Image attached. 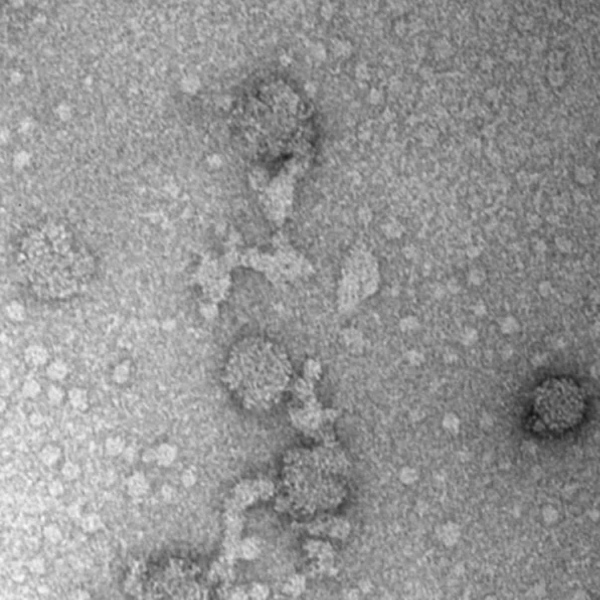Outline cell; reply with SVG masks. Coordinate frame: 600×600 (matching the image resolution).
Wrapping results in <instances>:
<instances>
[{"label":"cell","instance_id":"6da1fadb","mask_svg":"<svg viewBox=\"0 0 600 600\" xmlns=\"http://www.w3.org/2000/svg\"><path fill=\"white\" fill-rule=\"evenodd\" d=\"M229 391L244 407L268 409L279 401L291 380L287 354L263 338H245L229 354L225 366Z\"/></svg>","mask_w":600,"mask_h":600},{"label":"cell","instance_id":"5bb4252c","mask_svg":"<svg viewBox=\"0 0 600 600\" xmlns=\"http://www.w3.org/2000/svg\"><path fill=\"white\" fill-rule=\"evenodd\" d=\"M127 488L128 493L133 495V496H137V495L142 494L143 491L146 490V480H144V477L140 474L133 475V476L128 480Z\"/></svg>","mask_w":600,"mask_h":600},{"label":"cell","instance_id":"2e32d148","mask_svg":"<svg viewBox=\"0 0 600 600\" xmlns=\"http://www.w3.org/2000/svg\"><path fill=\"white\" fill-rule=\"evenodd\" d=\"M104 449L110 456H117V455L122 454L126 447H124V441L122 438L114 436V437L107 438L106 443H104Z\"/></svg>","mask_w":600,"mask_h":600},{"label":"cell","instance_id":"d4e9b609","mask_svg":"<svg viewBox=\"0 0 600 600\" xmlns=\"http://www.w3.org/2000/svg\"><path fill=\"white\" fill-rule=\"evenodd\" d=\"M73 599H77V600L90 599V595L86 591V590H77L73 596Z\"/></svg>","mask_w":600,"mask_h":600},{"label":"cell","instance_id":"cb8c5ba5","mask_svg":"<svg viewBox=\"0 0 600 600\" xmlns=\"http://www.w3.org/2000/svg\"><path fill=\"white\" fill-rule=\"evenodd\" d=\"M9 140H11V133L8 132V129H6V128H0V144H1V146L7 144Z\"/></svg>","mask_w":600,"mask_h":600},{"label":"cell","instance_id":"8fae6325","mask_svg":"<svg viewBox=\"0 0 600 600\" xmlns=\"http://www.w3.org/2000/svg\"><path fill=\"white\" fill-rule=\"evenodd\" d=\"M41 392H42L41 383L39 382L38 380L28 379V380H26V381L22 383V386H21V394L24 398L28 399V400L37 399L38 396L41 394Z\"/></svg>","mask_w":600,"mask_h":600},{"label":"cell","instance_id":"277c9868","mask_svg":"<svg viewBox=\"0 0 600 600\" xmlns=\"http://www.w3.org/2000/svg\"><path fill=\"white\" fill-rule=\"evenodd\" d=\"M24 360L31 367H41L47 365L50 360V352L45 346L33 343L29 345L24 350Z\"/></svg>","mask_w":600,"mask_h":600},{"label":"cell","instance_id":"83f0119b","mask_svg":"<svg viewBox=\"0 0 600 600\" xmlns=\"http://www.w3.org/2000/svg\"><path fill=\"white\" fill-rule=\"evenodd\" d=\"M32 127H33V126H32L31 122H24V123L21 124V127H20V132L21 133H25V134L28 133L29 130L32 129Z\"/></svg>","mask_w":600,"mask_h":600},{"label":"cell","instance_id":"3957f363","mask_svg":"<svg viewBox=\"0 0 600 600\" xmlns=\"http://www.w3.org/2000/svg\"><path fill=\"white\" fill-rule=\"evenodd\" d=\"M314 470L313 455L310 451L298 452L285 467V498L292 508L303 513H313L319 509H329L337 506L342 498L343 487L336 477L321 475Z\"/></svg>","mask_w":600,"mask_h":600},{"label":"cell","instance_id":"ac0fdd59","mask_svg":"<svg viewBox=\"0 0 600 600\" xmlns=\"http://www.w3.org/2000/svg\"><path fill=\"white\" fill-rule=\"evenodd\" d=\"M156 458L160 461V463L168 464L175 458V450L167 444L161 445L156 451Z\"/></svg>","mask_w":600,"mask_h":600},{"label":"cell","instance_id":"9a60e30c","mask_svg":"<svg viewBox=\"0 0 600 600\" xmlns=\"http://www.w3.org/2000/svg\"><path fill=\"white\" fill-rule=\"evenodd\" d=\"M31 161L32 156L27 150H19V152L15 153L14 156H13L12 166L15 171H21V170L27 168V167L31 165Z\"/></svg>","mask_w":600,"mask_h":600},{"label":"cell","instance_id":"e0dca14e","mask_svg":"<svg viewBox=\"0 0 600 600\" xmlns=\"http://www.w3.org/2000/svg\"><path fill=\"white\" fill-rule=\"evenodd\" d=\"M26 567H27V571L29 573L35 576H44L46 571H47L45 559L41 558V557H34V558L29 559Z\"/></svg>","mask_w":600,"mask_h":600},{"label":"cell","instance_id":"ffe728a7","mask_svg":"<svg viewBox=\"0 0 600 600\" xmlns=\"http://www.w3.org/2000/svg\"><path fill=\"white\" fill-rule=\"evenodd\" d=\"M47 490L51 496L61 497L65 494V485L60 480H53L48 483Z\"/></svg>","mask_w":600,"mask_h":600},{"label":"cell","instance_id":"30bf717a","mask_svg":"<svg viewBox=\"0 0 600 600\" xmlns=\"http://www.w3.org/2000/svg\"><path fill=\"white\" fill-rule=\"evenodd\" d=\"M61 476L64 480L67 482H73L80 478L83 470H81L80 464L74 461H66L61 467Z\"/></svg>","mask_w":600,"mask_h":600},{"label":"cell","instance_id":"8992f818","mask_svg":"<svg viewBox=\"0 0 600 600\" xmlns=\"http://www.w3.org/2000/svg\"><path fill=\"white\" fill-rule=\"evenodd\" d=\"M45 374L51 381L61 382L64 381L65 379H67V376L70 375V366H68L66 361H64V360L61 359L53 360V361L48 362L47 367H46Z\"/></svg>","mask_w":600,"mask_h":600},{"label":"cell","instance_id":"52a82bcc","mask_svg":"<svg viewBox=\"0 0 600 600\" xmlns=\"http://www.w3.org/2000/svg\"><path fill=\"white\" fill-rule=\"evenodd\" d=\"M62 455H64V452H62V449L58 444L48 443L45 444L39 451V460L45 467L52 468L55 467L61 461Z\"/></svg>","mask_w":600,"mask_h":600},{"label":"cell","instance_id":"603a6c76","mask_svg":"<svg viewBox=\"0 0 600 600\" xmlns=\"http://www.w3.org/2000/svg\"><path fill=\"white\" fill-rule=\"evenodd\" d=\"M12 579L17 583H22L26 579V572L22 569H17L12 572Z\"/></svg>","mask_w":600,"mask_h":600},{"label":"cell","instance_id":"5b68a950","mask_svg":"<svg viewBox=\"0 0 600 600\" xmlns=\"http://www.w3.org/2000/svg\"><path fill=\"white\" fill-rule=\"evenodd\" d=\"M66 398L68 403L75 411L85 412L89 407V395H88L87 389L81 388V387H72L67 392Z\"/></svg>","mask_w":600,"mask_h":600},{"label":"cell","instance_id":"d6986e66","mask_svg":"<svg viewBox=\"0 0 600 600\" xmlns=\"http://www.w3.org/2000/svg\"><path fill=\"white\" fill-rule=\"evenodd\" d=\"M129 367H128L126 363H120V365H117L115 368H114L111 378H113V380L116 383H124L128 380V378H129Z\"/></svg>","mask_w":600,"mask_h":600},{"label":"cell","instance_id":"ba28073f","mask_svg":"<svg viewBox=\"0 0 600 600\" xmlns=\"http://www.w3.org/2000/svg\"><path fill=\"white\" fill-rule=\"evenodd\" d=\"M4 312L6 317L11 321H14V323H21V321L26 319V310L24 305L19 303V301L13 300L11 303H8L5 306Z\"/></svg>","mask_w":600,"mask_h":600},{"label":"cell","instance_id":"7c38bea8","mask_svg":"<svg viewBox=\"0 0 600 600\" xmlns=\"http://www.w3.org/2000/svg\"><path fill=\"white\" fill-rule=\"evenodd\" d=\"M42 536L47 542L52 544H59L64 539V532H62L61 527L55 523L46 524L42 529Z\"/></svg>","mask_w":600,"mask_h":600},{"label":"cell","instance_id":"9c48e42d","mask_svg":"<svg viewBox=\"0 0 600 600\" xmlns=\"http://www.w3.org/2000/svg\"><path fill=\"white\" fill-rule=\"evenodd\" d=\"M103 527V520L96 514H88L81 517V529L87 533H93Z\"/></svg>","mask_w":600,"mask_h":600},{"label":"cell","instance_id":"7a4b0ae2","mask_svg":"<svg viewBox=\"0 0 600 600\" xmlns=\"http://www.w3.org/2000/svg\"><path fill=\"white\" fill-rule=\"evenodd\" d=\"M533 422L539 430L560 434L580 425L588 409L586 394L577 380L555 376L544 380L533 391Z\"/></svg>","mask_w":600,"mask_h":600},{"label":"cell","instance_id":"4316f807","mask_svg":"<svg viewBox=\"0 0 600 600\" xmlns=\"http://www.w3.org/2000/svg\"><path fill=\"white\" fill-rule=\"evenodd\" d=\"M7 407H8L7 400H6L4 396L0 395V415L4 414V413L7 411Z\"/></svg>","mask_w":600,"mask_h":600},{"label":"cell","instance_id":"7402d4cb","mask_svg":"<svg viewBox=\"0 0 600 600\" xmlns=\"http://www.w3.org/2000/svg\"><path fill=\"white\" fill-rule=\"evenodd\" d=\"M28 422L32 427H41L45 424V416L40 412H32L28 416Z\"/></svg>","mask_w":600,"mask_h":600},{"label":"cell","instance_id":"4fadbf2b","mask_svg":"<svg viewBox=\"0 0 600 600\" xmlns=\"http://www.w3.org/2000/svg\"><path fill=\"white\" fill-rule=\"evenodd\" d=\"M66 391H65L61 386L57 385V383L48 386L47 391H46V398H47L50 403L54 406L61 405V403L65 401V399H66Z\"/></svg>","mask_w":600,"mask_h":600},{"label":"cell","instance_id":"484cf974","mask_svg":"<svg viewBox=\"0 0 600 600\" xmlns=\"http://www.w3.org/2000/svg\"><path fill=\"white\" fill-rule=\"evenodd\" d=\"M251 592H252V596L256 597V598H263L260 593L263 592V593H265V595H266V589L263 588V586H261V585H256L255 588L252 589Z\"/></svg>","mask_w":600,"mask_h":600},{"label":"cell","instance_id":"44dd1931","mask_svg":"<svg viewBox=\"0 0 600 600\" xmlns=\"http://www.w3.org/2000/svg\"><path fill=\"white\" fill-rule=\"evenodd\" d=\"M66 514L67 516L71 518V519L77 520V519H81V517H83V510H81V507L79 503H71L70 506L67 507L66 509Z\"/></svg>","mask_w":600,"mask_h":600}]
</instances>
